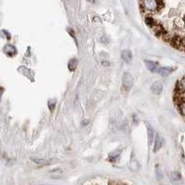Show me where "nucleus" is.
Returning a JSON list of instances; mask_svg holds the SVG:
<instances>
[{
  "label": "nucleus",
  "instance_id": "obj_9",
  "mask_svg": "<svg viewBox=\"0 0 185 185\" xmlns=\"http://www.w3.org/2000/svg\"><path fill=\"white\" fill-rule=\"evenodd\" d=\"M121 57H122V59L127 63H131L132 60V54L129 50H123L121 52Z\"/></svg>",
  "mask_w": 185,
  "mask_h": 185
},
{
  "label": "nucleus",
  "instance_id": "obj_17",
  "mask_svg": "<svg viewBox=\"0 0 185 185\" xmlns=\"http://www.w3.org/2000/svg\"><path fill=\"white\" fill-rule=\"evenodd\" d=\"M48 106H49V110L50 111H53L54 108H55V105H56V100H50L49 103H48Z\"/></svg>",
  "mask_w": 185,
  "mask_h": 185
},
{
  "label": "nucleus",
  "instance_id": "obj_8",
  "mask_svg": "<svg viewBox=\"0 0 185 185\" xmlns=\"http://www.w3.org/2000/svg\"><path fill=\"white\" fill-rule=\"evenodd\" d=\"M4 52H5L7 55L12 57V56L16 55L17 49H16L15 46H13V45H11V44H7V45L5 46V48H4Z\"/></svg>",
  "mask_w": 185,
  "mask_h": 185
},
{
  "label": "nucleus",
  "instance_id": "obj_11",
  "mask_svg": "<svg viewBox=\"0 0 185 185\" xmlns=\"http://www.w3.org/2000/svg\"><path fill=\"white\" fill-rule=\"evenodd\" d=\"M145 24H146L148 27L153 28V27L156 24V21H155V19L152 18V17H146V18H145Z\"/></svg>",
  "mask_w": 185,
  "mask_h": 185
},
{
  "label": "nucleus",
  "instance_id": "obj_15",
  "mask_svg": "<svg viewBox=\"0 0 185 185\" xmlns=\"http://www.w3.org/2000/svg\"><path fill=\"white\" fill-rule=\"evenodd\" d=\"M178 89L180 92H185V77H183L178 84Z\"/></svg>",
  "mask_w": 185,
  "mask_h": 185
},
{
  "label": "nucleus",
  "instance_id": "obj_16",
  "mask_svg": "<svg viewBox=\"0 0 185 185\" xmlns=\"http://www.w3.org/2000/svg\"><path fill=\"white\" fill-rule=\"evenodd\" d=\"M178 46H180V47H182L184 50H185V38H182L180 40V42L177 44Z\"/></svg>",
  "mask_w": 185,
  "mask_h": 185
},
{
  "label": "nucleus",
  "instance_id": "obj_4",
  "mask_svg": "<svg viewBox=\"0 0 185 185\" xmlns=\"http://www.w3.org/2000/svg\"><path fill=\"white\" fill-rule=\"evenodd\" d=\"M145 64L146 68H148V71H150L151 72H154V73H157L158 68H160L158 66V63H156L155 61H151V60H145Z\"/></svg>",
  "mask_w": 185,
  "mask_h": 185
},
{
  "label": "nucleus",
  "instance_id": "obj_12",
  "mask_svg": "<svg viewBox=\"0 0 185 185\" xmlns=\"http://www.w3.org/2000/svg\"><path fill=\"white\" fill-rule=\"evenodd\" d=\"M121 151L120 150H116L114 152H112L110 155H109V160L110 161H115L116 159H118L120 155Z\"/></svg>",
  "mask_w": 185,
  "mask_h": 185
},
{
  "label": "nucleus",
  "instance_id": "obj_6",
  "mask_svg": "<svg viewBox=\"0 0 185 185\" xmlns=\"http://www.w3.org/2000/svg\"><path fill=\"white\" fill-rule=\"evenodd\" d=\"M164 145V139L162 138L160 135H156L155 136V146H154V151L155 152H157L158 150L161 149V147L163 146Z\"/></svg>",
  "mask_w": 185,
  "mask_h": 185
},
{
  "label": "nucleus",
  "instance_id": "obj_1",
  "mask_svg": "<svg viewBox=\"0 0 185 185\" xmlns=\"http://www.w3.org/2000/svg\"><path fill=\"white\" fill-rule=\"evenodd\" d=\"M140 6L145 12H156L162 8V0H141Z\"/></svg>",
  "mask_w": 185,
  "mask_h": 185
},
{
  "label": "nucleus",
  "instance_id": "obj_14",
  "mask_svg": "<svg viewBox=\"0 0 185 185\" xmlns=\"http://www.w3.org/2000/svg\"><path fill=\"white\" fill-rule=\"evenodd\" d=\"M179 109H180V112L181 113V115L185 118V99L181 100L179 103Z\"/></svg>",
  "mask_w": 185,
  "mask_h": 185
},
{
  "label": "nucleus",
  "instance_id": "obj_3",
  "mask_svg": "<svg viewBox=\"0 0 185 185\" xmlns=\"http://www.w3.org/2000/svg\"><path fill=\"white\" fill-rule=\"evenodd\" d=\"M175 68H172V67H160L158 68V72L157 73L162 76V77H167L169 76L170 73H172L174 71H175Z\"/></svg>",
  "mask_w": 185,
  "mask_h": 185
},
{
  "label": "nucleus",
  "instance_id": "obj_13",
  "mask_svg": "<svg viewBox=\"0 0 185 185\" xmlns=\"http://www.w3.org/2000/svg\"><path fill=\"white\" fill-rule=\"evenodd\" d=\"M68 68H69V71L71 72H73L75 71V68L77 67V60L76 59H71V61L68 62Z\"/></svg>",
  "mask_w": 185,
  "mask_h": 185
},
{
  "label": "nucleus",
  "instance_id": "obj_2",
  "mask_svg": "<svg viewBox=\"0 0 185 185\" xmlns=\"http://www.w3.org/2000/svg\"><path fill=\"white\" fill-rule=\"evenodd\" d=\"M122 86L125 91H130L133 86V78L131 73L125 72L122 76Z\"/></svg>",
  "mask_w": 185,
  "mask_h": 185
},
{
  "label": "nucleus",
  "instance_id": "obj_7",
  "mask_svg": "<svg viewBox=\"0 0 185 185\" xmlns=\"http://www.w3.org/2000/svg\"><path fill=\"white\" fill-rule=\"evenodd\" d=\"M32 161L38 166H47L50 164V161L48 159H44V158H35V157H31Z\"/></svg>",
  "mask_w": 185,
  "mask_h": 185
},
{
  "label": "nucleus",
  "instance_id": "obj_5",
  "mask_svg": "<svg viewBox=\"0 0 185 185\" xmlns=\"http://www.w3.org/2000/svg\"><path fill=\"white\" fill-rule=\"evenodd\" d=\"M150 90L154 95H160L162 91H163V85H162V83L160 82H155L151 85Z\"/></svg>",
  "mask_w": 185,
  "mask_h": 185
},
{
  "label": "nucleus",
  "instance_id": "obj_10",
  "mask_svg": "<svg viewBox=\"0 0 185 185\" xmlns=\"http://www.w3.org/2000/svg\"><path fill=\"white\" fill-rule=\"evenodd\" d=\"M147 134H148L149 145H152L154 139H155V131H154V129L152 128V126L149 124H147Z\"/></svg>",
  "mask_w": 185,
  "mask_h": 185
}]
</instances>
